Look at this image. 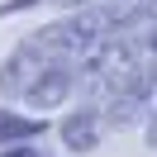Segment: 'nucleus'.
I'll list each match as a JSON object with an SVG mask.
<instances>
[{
	"instance_id": "f03ea898",
	"label": "nucleus",
	"mask_w": 157,
	"mask_h": 157,
	"mask_svg": "<svg viewBox=\"0 0 157 157\" xmlns=\"http://www.w3.org/2000/svg\"><path fill=\"white\" fill-rule=\"evenodd\" d=\"M48 62H52V57L43 52V43H38V38L29 33V38H24L19 48L10 52V57L0 62V95H5V100L24 95V90L33 86V76H38V71L48 67Z\"/></svg>"
},
{
	"instance_id": "423d86ee",
	"label": "nucleus",
	"mask_w": 157,
	"mask_h": 157,
	"mask_svg": "<svg viewBox=\"0 0 157 157\" xmlns=\"http://www.w3.org/2000/svg\"><path fill=\"white\" fill-rule=\"evenodd\" d=\"M0 157H43V152H33V147H29V143H19V147H14V143H10V147H5V152H0Z\"/></svg>"
},
{
	"instance_id": "f257e3e1",
	"label": "nucleus",
	"mask_w": 157,
	"mask_h": 157,
	"mask_svg": "<svg viewBox=\"0 0 157 157\" xmlns=\"http://www.w3.org/2000/svg\"><path fill=\"white\" fill-rule=\"evenodd\" d=\"M152 95H157V57L138 52V57L119 71V81L109 86V95L100 100V105H105V128H114V133L119 128H133L138 119L147 114Z\"/></svg>"
},
{
	"instance_id": "1a4fd4ad",
	"label": "nucleus",
	"mask_w": 157,
	"mask_h": 157,
	"mask_svg": "<svg viewBox=\"0 0 157 157\" xmlns=\"http://www.w3.org/2000/svg\"><path fill=\"white\" fill-rule=\"evenodd\" d=\"M152 5H157V0H152Z\"/></svg>"
},
{
	"instance_id": "39448f33",
	"label": "nucleus",
	"mask_w": 157,
	"mask_h": 157,
	"mask_svg": "<svg viewBox=\"0 0 157 157\" xmlns=\"http://www.w3.org/2000/svg\"><path fill=\"white\" fill-rule=\"evenodd\" d=\"M43 133H48V124H43V119L14 114V109L0 105V143H5V147H10V143H33V138H43Z\"/></svg>"
},
{
	"instance_id": "7ed1b4c3",
	"label": "nucleus",
	"mask_w": 157,
	"mask_h": 157,
	"mask_svg": "<svg viewBox=\"0 0 157 157\" xmlns=\"http://www.w3.org/2000/svg\"><path fill=\"white\" fill-rule=\"evenodd\" d=\"M71 90H76V62H48V67L33 76V86L24 90V100H29V109L48 114V109L67 105Z\"/></svg>"
},
{
	"instance_id": "20e7f679",
	"label": "nucleus",
	"mask_w": 157,
	"mask_h": 157,
	"mask_svg": "<svg viewBox=\"0 0 157 157\" xmlns=\"http://www.w3.org/2000/svg\"><path fill=\"white\" fill-rule=\"evenodd\" d=\"M100 133H105V105H100V100H81V105L62 119V143H67V152H95Z\"/></svg>"
},
{
	"instance_id": "6e6552de",
	"label": "nucleus",
	"mask_w": 157,
	"mask_h": 157,
	"mask_svg": "<svg viewBox=\"0 0 157 157\" xmlns=\"http://www.w3.org/2000/svg\"><path fill=\"white\" fill-rule=\"evenodd\" d=\"M147 143L157 147V109H152V119H147Z\"/></svg>"
},
{
	"instance_id": "0eeeda50",
	"label": "nucleus",
	"mask_w": 157,
	"mask_h": 157,
	"mask_svg": "<svg viewBox=\"0 0 157 157\" xmlns=\"http://www.w3.org/2000/svg\"><path fill=\"white\" fill-rule=\"evenodd\" d=\"M143 48H147V52H157V24H152V29L143 33Z\"/></svg>"
}]
</instances>
